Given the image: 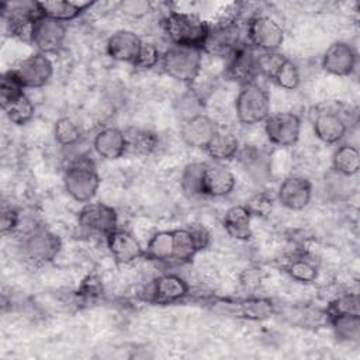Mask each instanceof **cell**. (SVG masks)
<instances>
[{
    "label": "cell",
    "instance_id": "cell-8",
    "mask_svg": "<svg viewBox=\"0 0 360 360\" xmlns=\"http://www.w3.org/2000/svg\"><path fill=\"white\" fill-rule=\"evenodd\" d=\"M264 134L267 139L277 146L287 148L297 143L301 134V120L295 112L278 111L270 112L264 120Z\"/></svg>",
    "mask_w": 360,
    "mask_h": 360
},
{
    "label": "cell",
    "instance_id": "cell-44",
    "mask_svg": "<svg viewBox=\"0 0 360 360\" xmlns=\"http://www.w3.org/2000/svg\"><path fill=\"white\" fill-rule=\"evenodd\" d=\"M100 292H101V284H100V281L97 278L90 276L87 280H84V283L82 285V292L80 294L87 295V297H94V295H97Z\"/></svg>",
    "mask_w": 360,
    "mask_h": 360
},
{
    "label": "cell",
    "instance_id": "cell-26",
    "mask_svg": "<svg viewBox=\"0 0 360 360\" xmlns=\"http://www.w3.org/2000/svg\"><path fill=\"white\" fill-rule=\"evenodd\" d=\"M125 142H127V152L146 156L150 155L159 143L158 135L149 129L143 128H128L124 131Z\"/></svg>",
    "mask_w": 360,
    "mask_h": 360
},
{
    "label": "cell",
    "instance_id": "cell-18",
    "mask_svg": "<svg viewBox=\"0 0 360 360\" xmlns=\"http://www.w3.org/2000/svg\"><path fill=\"white\" fill-rule=\"evenodd\" d=\"M188 294L187 281L173 273H165L159 276L150 285V301L155 304H173Z\"/></svg>",
    "mask_w": 360,
    "mask_h": 360
},
{
    "label": "cell",
    "instance_id": "cell-15",
    "mask_svg": "<svg viewBox=\"0 0 360 360\" xmlns=\"http://www.w3.org/2000/svg\"><path fill=\"white\" fill-rule=\"evenodd\" d=\"M357 53L345 41L332 42L322 56V68L335 76H350L356 70Z\"/></svg>",
    "mask_w": 360,
    "mask_h": 360
},
{
    "label": "cell",
    "instance_id": "cell-30",
    "mask_svg": "<svg viewBox=\"0 0 360 360\" xmlns=\"http://www.w3.org/2000/svg\"><path fill=\"white\" fill-rule=\"evenodd\" d=\"M1 108L6 117L15 125H24L30 122L35 114V105L25 93L1 105Z\"/></svg>",
    "mask_w": 360,
    "mask_h": 360
},
{
    "label": "cell",
    "instance_id": "cell-20",
    "mask_svg": "<svg viewBox=\"0 0 360 360\" xmlns=\"http://www.w3.org/2000/svg\"><path fill=\"white\" fill-rule=\"evenodd\" d=\"M107 248L117 263H131L145 256V248L139 240L124 229H115L105 236Z\"/></svg>",
    "mask_w": 360,
    "mask_h": 360
},
{
    "label": "cell",
    "instance_id": "cell-22",
    "mask_svg": "<svg viewBox=\"0 0 360 360\" xmlns=\"http://www.w3.org/2000/svg\"><path fill=\"white\" fill-rule=\"evenodd\" d=\"M38 13L44 17L68 22L79 17L86 8H89L91 1H72V0H46V1H35Z\"/></svg>",
    "mask_w": 360,
    "mask_h": 360
},
{
    "label": "cell",
    "instance_id": "cell-28",
    "mask_svg": "<svg viewBox=\"0 0 360 360\" xmlns=\"http://www.w3.org/2000/svg\"><path fill=\"white\" fill-rule=\"evenodd\" d=\"M335 336L343 342H357L360 338V314H339L328 316Z\"/></svg>",
    "mask_w": 360,
    "mask_h": 360
},
{
    "label": "cell",
    "instance_id": "cell-36",
    "mask_svg": "<svg viewBox=\"0 0 360 360\" xmlns=\"http://www.w3.org/2000/svg\"><path fill=\"white\" fill-rule=\"evenodd\" d=\"M202 162L188 163L181 173L180 183L181 188L187 195L200 197V176H201Z\"/></svg>",
    "mask_w": 360,
    "mask_h": 360
},
{
    "label": "cell",
    "instance_id": "cell-5",
    "mask_svg": "<svg viewBox=\"0 0 360 360\" xmlns=\"http://www.w3.org/2000/svg\"><path fill=\"white\" fill-rule=\"evenodd\" d=\"M22 257L32 264H46L56 259L62 250L60 238L44 226L27 231L21 239Z\"/></svg>",
    "mask_w": 360,
    "mask_h": 360
},
{
    "label": "cell",
    "instance_id": "cell-3",
    "mask_svg": "<svg viewBox=\"0 0 360 360\" xmlns=\"http://www.w3.org/2000/svg\"><path fill=\"white\" fill-rule=\"evenodd\" d=\"M202 51L197 48L170 45L162 53V69L172 79L191 84L198 77L202 68Z\"/></svg>",
    "mask_w": 360,
    "mask_h": 360
},
{
    "label": "cell",
    "instance_id": "cell-23",
    "mask_svg": "<svg viewBox=\"0 0 360 360\" xmlns=\"http://www.w3.org/2000/svg\"><path fill=\"white\" fill-rule=\"evenodd\" d=\"M250 221H252V214L248 210V207L242 204H236L229 207L225 211L222 218V225L231 238L245 242V240H249L253 235Z\"/></svg>",
    "mask_w": 360,
    "mask_h": 360
},
{
    "label": "cell",
    "instance_id": "cell-10",
    "mask_svg": "<svg viewBox=\"0 0 360 360\" xmlns=\"http://www.w3.org/2000/svg\"><path fill=\"white\" fill-rule=\"evenodd\" d=\"M11 70L24 89H38L51 80L53 75V63L48 55L35 52L18 62Z\"/></svg>",
    "mask_w": 360,
    "mask_h": 360
},
{
    "label": "cell",
    "instance_id": "cell-43",
    "mask_svg": "<svg viewBox=\"0 0 360 360\" xmlns=\"http://www.w3.org/2000/svg\"><path fill=\"white\" fill-rule=\"evenodd\" d=\"M248 210L252 215H264L269 210H271V198L260 194L253 197L248 204Z\"/></svg>",
    "mask_w": 360,
    "mask_h": 360
},
{
    "label": "cell",
    "instance_id": "cell-12",
    "mask_svg": "<svg viewBox=\"0 0 360 360\" xmlns=\"http://www.w3.org/2000/svg\"><path fill=\"white\" fill-rule=\"evenodd\" d=\"M65 39L66 24L39 14L31 35V45L37 48V52L45 55L56 53L62 49Z\"/></svg>",
    "mask_w": 360,
    "mask_h": 360
},
{
    "label": "cell",
    "instance_id": "cell-25",
    "mask_svg": "<svg viewBox=\"0 0 360 360\" xmlns=\"http://www.w3.org/2000/svg\"><path fill=\"white\" fill-rule=\"evenodd\" d=\"M332 170L353 177L360 170V152L354 145L343 143L332 155Z\"/></svg>",
    "mask_w": 360,
    "mask_h": 360
},
{
    "label": "cell",
    "instance_id": "cell-41",
    "mask_svg": "<svg viewBox=\"0 0 360 360\" xmlns=\"http://www.w3.org/2000/svg\"><path fill=\"white\" fill-rule=\"evenodd\" d=\"M120 8L124 14L131 17H142L152 10V4L145 0H128L120 4Z\"/></svg>",
    "mask_w": 360,
    "mask_h": 360
},
{
    "label": "cell",
    "instance_id": "cell-7",
    "mask_svg": "<svg viewBox=\"0 0 360 360\" xmlns=\"http://www.w3.org/2000/svg\"><path fill=\"white\" fill-rule=\"evenodd\" d=\"M246 37L252 48L262 52H276L284 42L281 25L269 15H255L248 21Z\"/></svg>",
    "mask_w": 360,
    "mask_h": 360
},
{
    "label": "cell",
    "instance_id": "cell-39",
    "mask_svg": "<svg viewBox=\"0 0 360 360\" xmlns=\"http://www.w3.org/2000/svg\"><path fill=\"white\" fill-rule=\"evenodd\" d=\"M162 60V53L159 48L153 42H142L141 51L138 53L136 60L134 62L135 68L139 69H152L159 65Z\"/></svg>",
    "mask_w": 360,
    "mask_h": 360
},
{
    "label": "cell",
    "instance_id": "cell-34",
    "mask_svg": "<svg viewBox=\"0 0 360 360\" xmlns=\"http://www.w3.org/2000/svg\"><path fill=\"white\" fill-rule=\"evenodd\" d=\"M239 158L243 165V167L253 176V177H264L270 167L267 162V156L255 148H245L243 150H239Z\"/></svg>",
    "mask_w": 360,
    "mask_h": 360
},
{
    "label": "cell",
    "instance_id": "cell-4",
    "mask_svg": "<svg viewBox=\"0 0 360 360\" xmlns=\"http://www.w3.org/2000/svg\"><path fill=\"white\" fill-rule=\"evenodd\" d=\"M236 118L243 125L264 122L270 115V96L256 82L240 86L235 98Z\"/></svg>",
    "mask_w": 360,
    "mask_h": 360
},
{
    "label": "cell",
    "instance_id": "cell-17",
    "mask_svg": "<svg viewBox=\"0 0 360 360\" xmlns=\"http://www.w3.org/2000/svg\"><path fill=\"white\" fill-rule=\"evenodd\" d=\"M142 39L138 34L129 30H118L112 32L105 44L107 55L117 62L132 63L136 60L142 46Z\"/></svg>",
    "mask_w": 360,
    "mask_h": 360
},
{
    "label": "cell",
    "instance_id": "cell-32",
    "mask_svg": "<svg viewBox=\"0 0 360 360\" xmlns=\"http://www.w3.org/2000/svg\"><path fill=\"white\" fill-rule=\"evenodd\" d=\"M285 273L295 281L302 284H309L315 281L318 277V269L316 266L304 256H298L294 259H290L285 264Z\"/></svg>",
    "mask_w": 360,
    "mask_h": 360
},
{
    "label": "cell",
    "instance_id": "cell-42",
    "mask_svg": "<svg viewBox=\"0 0 360 360\" xmlns=\"http://www.w3.org/2000/svg\"><path fill=\"white\" fill-rule=\"evenodd\" d=\"M187 228L190 229L198 250H202V249L208 248V245L211 242V233L202 224H193V225H188Z\"/></svg>",
    "mask_w": 360,
    "mask_h": 360
},
{
    "label": "cell",
    "instance_id": "cell-35",
    "mask_svg": "<svg viewBox=\"0 0 360 360\" xmlns=\"http://www.w3.org/2000/svg\"><path fill=\"white\" fill-rule=\"evenodd\" d=\"M274 304L267 298H248L240 302V314L252 321H262L273 315Z\"/></svg>",
    "mask_w": 360,
    "mask_h": 360
},
{
    "label": "cell",
    "instance_id": "cell-11",
    "mask_svg": "<svg viewBox=\"0 0 360 360\" xmlns=\"http://www.w3.org/2000/svg\"><path fill=\"white\" fill-rule=\"evenodd\" d=\"M77 222L83 229L89 232L107 236L118 228V214L115 208L108 204L90 201L80 208Z\"/></svg>",
    "mask_w": 360,
    "mask_h": 360
},
{
    "label": "cell",
    "instance_id": "cell-31",
    "mask_svg": "<svg viewBox=\"0 0 360 360\" xmlns=\"http://www.w3.org/2000/svg\"><path fill=\"white\" fill-rule=\"evenodd\" d=\"M354 191L352 177L343 176L335 170H329L325 176V193L333 200L347 198Z\"/></svg>",
    "mask_w": 360,
    "mask_h": 360
},
{
    "label": "cell",
    "instance_id": "cell-16",
    "mask_svg": "<svg viewBox=\"0 0 360 360\" xmlns=\"http://www.w3.org/2000/svg\"><path fill=\"white\" fill-rule=\"evenodd\" d=\"M311 197L312 184L302 176L285 177L277 190V201L287 210L292 211L304 210L309 204Z\"/></svg>",
    "mask_w": 360,
    "mask_h": 360
},
{
    "label": "cell",
    "instance_id": "cell-37",
    "mask_svg": "<svg viewBox=\"0 0 360 360\" xmlns=\"http://www.w3.org/2000/svg\"><path fill=\"white\" fill-rule=\"evenodd\" d=\"M24 87L20 80L15 77L13 70H7L1 75L0 79V103L1 105L7 104L8 101L17 98L18 96L24 94Z\"/></svg>",
    "mask_w": 360,
    "mask_h": 360
},
{
    "label": "cell",
    "instance_id": "cell-2",
    "mask_svg": "<svg viewBox=\"0 0 360 360\" xmlns=\"http://www.w3.org/2000/svg\"><path fill=\"white\" fill-rule=\"evenodd\" d=\"M100 186V176L91 158L76 156L63 172V187L77 202H90Z\"/></svg>",
    "mask_w": 360,
    "mask_h": 360
},
{
    "label": "cell",
    "instance_id": "cell-24",
    "mask_svg": "<svg viewBox=\"0 0 360 360\" xmlns=\"http://www.w3.org/2000/svg\"><path fill=\"white\" fill-rule=\"evenodd\" d=\"M239 148V139L235 134L218 129V132L214 135L205 150L214 162L222 163L225 160H231L232 158H235L240 150Z\"/></svg>",
    "mask_w": 360,
    "mask_h": 360
},
{
    "label": "cell",
    "instance_id": "cell-38",
    "mask_svg": "<svg viewBox=\"0 0 360 360\" xmlns=\"http://www.w3.org/2000/svg\"><path fill=\"white\" fill-rule=\"evenodd\" d=\"M359 305L360 302H359L357 294L340 295L333 301H330V304L328 305L326 318L332 315H339V314H360Z\"/></svg>",
    "mask_w": 360,
    "mask_h": 360
},
{
    "label": "cell",
    "instance_id": "cell-9",
    "mask_svg": "<svg viewBox=\"0 0 360 360\" xmlns=\"http://www.w3.org/2000/svg\"><path fill=\"white\" fill-rule=\"evenodd\" d=\"M236 184L235 174L219 162H202L200 176V197L221 198L229 195Z\"/></svg>",
    "mask_w": 360,
    "mask_h": 360
},
{
    "label": "cell",
    "instance_id": "cell-21",
    "mask_svg": "<svg viewBox=\"0 0 360 360\" xmlns=\"http://www.w3.org/2000/svg\"><path fill=\"white\" fill-rule=\"evenodd\" d=\"M93 149L100 158L105 160L120 159L124 153H127L124 131L115 127H105L100 129L94 135Z\"/></svg>",
    "mask_w": 360,
    "mask_h": 360
},
{
    "label": "cell",
    "instance_id": "cell-13",
    "mask_svg": "<svg viewBox=\"0 0 360 360\" xmlns=\"http://www.w3.org/2000/svg\"><path fill=\"white\" fill-rule=\"evenodd\" d=\"M259 56L253 52L252 46L240 45L229 58L225 75L238 82L240 86L253 83L256 76L260 73V63Z\"/></svg>",
    "mask_w": 360,
    "mask_h": 360
},
{
    "label": "cell",
    "instance_id": "cell-6",
    "mask_svg": "<svg viewBox=\"0 0 360 360\" xmlns=\"http://www.w3.org/2000/svg\"><path fill=\"white\" fill-rule=\"evenodd\" d=\"M240 28L235 18H225L210 25L204 52L219 58H229L240 46Z\"/></svg>",
    "mask_w": 360,
    "mask_h": 360
},
{
    "label": "cell",
    "instance_id": "cell-14",
    "mask_svg": "<svg viewBox=\"0 0 360 360\" xmlns=\"http://www.w3.org/2000/svg\"><path fill=\"white\" fill-rule=\"evenodd\" d=\"M217 132L215 122L202 112L186 118L180 127L181 141L194 149H205Z\"/></svg>",
    "mask_w": 360,
    "mask_h": 360
},
{
    "label": "cell",
    "instance_id": "cell-40",
    "mask_svg": "<svg viewBox=\"0 0 360 360\" xmlns=\"http://www.w3.org/2000/svg\"><path fill=\"white\" fill-rule=\"evenodd\" d=\"M20 224V215L17 210L7 202L1 204V215H0V229L1 233L6 235L8 232H13Z\"/></svg>",
    "mask_w": 360,
    "mask_h": 360
},
{
    "label": "cell",
    "instance_id": "cell-1",
    "mask_svg": "<svg viewBox=\"0 0 360 360\" xmlns=\"http://www.w3.org/2000/svg\"><path fill=\"white\" fill-rule=\"evenodd\" d=\"M162 27L172 45L197 48L202 51L210 24L193 13L170 11L163 18Z\"/></svg>",
    "mask_w": 360,
    "mask_h": 360
},
{
    "label": "cell",
    "instance_id": "cell-19",
    "mask_svg": "<svg viewBox=\"0 0 360 360\" xmlns=\"http://www.w3.org/2000/svg\"><path fill=\"white\" fill-rule=\"evenodd\" d=\"M312 129L321 142L332 145L345 138L347 132V122L338 111L321 110L312 121Z\"/></svg>",
    "mask_w": 360,
    "mask_h": 360
},
{
    "label": "cell",
    "instance_id": "cell-29",
    "mask_svg": "<svg viewBox=\"0 0 360 360\" xmlns=\"http://www.w3.org/2000/svg\"><path fill=\"white\" fill-rule=\"evenodd\" d=\"M145 256L156 262H172L173 231H158L146 243Z\"/></svg>",
    "mask_w": 360,
    "mask_h": 360
},
{
    "label": "cell",
    "instance_id": "cell-33",
    "mask_svg": "<svg viewBox=\"0 0 360 360\" xmlns=\"http://www.w3.org/2000/svg\"><path fill=\"white\" fill-rule=\"evenodd\" d=\"M53 138L60 146H75L82 139L79 125L69 117H60L53 125Z\"/></svg>",
    "mask_w": 360,
    "mask_h": 360
},
{
    "label": "cell",
    "instance_id": "cell-27",
    "mask_svg": "<svg viewBox=\"0 0 360 360\" xmlns=\"http://www.w3.org/2000/svg\"><path fill=\"white\" fill-rule=\"evenodd\" d=\"M173 231V257L172 262L177 264H186L190 263L194 256L200 252L194 238L190 232V229L186 228H177Z\"/></svg>",
    "mask_w": 360,
    "mask_h": 360
}]
</instances>
